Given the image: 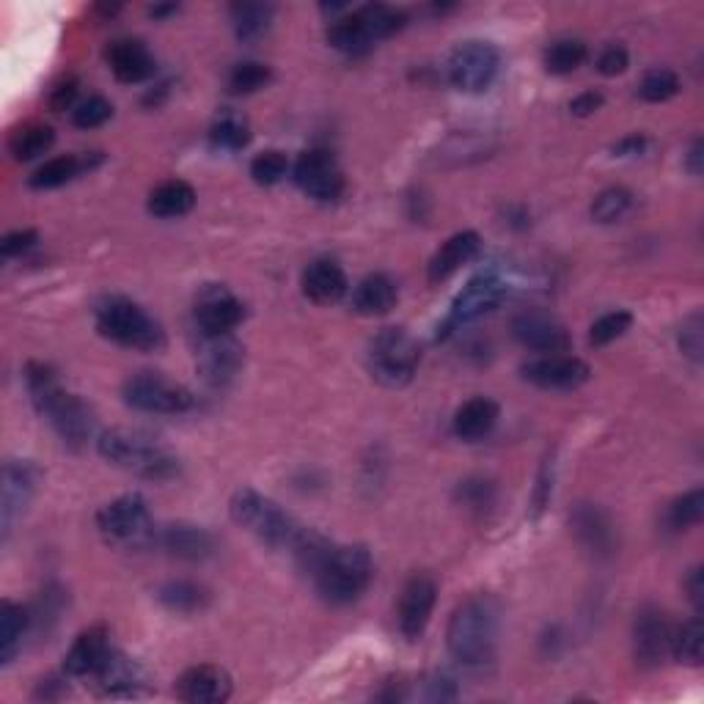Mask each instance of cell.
I'll return each mask as SVG.
<instances>
[{"label":"cell","mask_w":704,"mask_h":704,"mask_svg":"<svg viewBox=\"0 0 704 704\" xmlns=\"http://www.w3.org/2000/svg\"><path fill=\"white\" fill-rule=\"evenodd\" d=\"M479 248H482V239L477 232H460L449 237L429 259V282L438 284L455 276L462 265H468L479 254Z\"/></svg>","instance_id":"27"},{"label":"cell","mask_w":704,"mask_h":704,"mask_svg":"<svg viewBox=\"0 0 704 704\" xmlns=\"http://www.w3.org/2000/svg\"><path fill=\"white\" fill-rule=\"evenodd\" d=\"M672 625L661 609H641L633 625V655L641 669H657L672 652Z\"/></svg>","instance_id":"15"},{"label":"cell","mask_w":704,"mask_h":704,"mask_svg":"<svg viewBox=\"0 0 704 704\" xmlns=\"http://www.w3.org/2000/svg\"><path fill=\"white\" fill-rule=\"evenodd\" d=\"M427 700H429V702H449V700H457L455 680H449V677H435L432 683H429Z\"/></svg>","instance_id":"54"},{"label":"cell","mask_w":704,"mask_h":704,"mask_svg":"<svg viewBox=\"0 0 704 704\" xmlns=\"http://www.w3.org/2000/svg\"><path fill=\"white\" fill-rule=\"evenodd\" d=\"M449 655L466 672H488L498 652V603L490 594H473L462 600L446 631Z\"/></svg>","instance_id":"2"},{"label":"cell","mask_w":704,"mask_h":704,"mask_svg":"<svg viewBox=\"0 0 704 704\" xmlns=\"http://www.w3.org/2000/svg\"><path fill=\"white\" fill-rule=\"evenodd\" d=\"M111 116H113L111 102H108L105 96L94 94V96H89V100H83L74 105L72 124L80 130H94V127H102V124H105Z\"/></svg>","instance_id":"47"},{"label":"cell","mask_w":704,"mask_h":704,"mask_svg":"<svg viewBox=\"0 0 704 704\" xmlns=\"http://www.w3.org/2000/svg\"><path fill=\"white\" fill-rule=\"evenodd\" d=\"M53 143H55L53 127H48V124H25V127L11 133L9 152L14 154V160H20V163H31V160L42 157L44 152H50Z\"/></svg>","instance_id":"35"},{"label":"cell","mask_w":704,"mask_h":704,"mask_svg":"<svg viewBox=\"0 0 704 704\" xmlns=\"http://www.w3.org/2000/svg\"><path fill=\"white\" fill-rule=\"evenodd\" d=\"M25 386L37 414L55 429L64 446L80 449V446L89 443L91 435H94V410L78 394L67 391L53 366L37 364V360L28 364Z\"/></svg>","instance_id":"1"},{"label":"cell","mask_w":704,"mask_h":704,"mask_svg":"<svg viewBox=\"0 0 704 704\" xmlns=\"http://www.w3.org/2000/svg\"><path fill=\"white\" fill-rule=\"evenodd\" d=\"M586 61V44L581 39H557L545 50V70L551 74H570Z\"/></svg>","instance_id":"39"},{"label":"cell","mask_w":704,"mask_h":704,"mask_svg":"<svg viewBox=\"0 0 704 704\" xmlns=\"http://www.w3.org/2000/svg\"><path fill=\"white\" fill-rule=\"evenodd\" d=\"M457 496H460V501L466 503L468 509L484 512V509L493 507L496 490H493V484L484 482V479H466V482L460 484V490H457Z\"/></svg>","instance_id":"48"},{"label":"cell","mask_w":704,"mask_h":704,"mask_svg":"<svg viewBox=\"0 0 704 704\" xmlns=\"http://www.w3.org/2000/svg\"><path fill=\"white\" fill-rule=\"evenodd\" d=\"M295 182L317 202H336L345 193V174L330 152H303L295 163Z\"/></svg>","instance_id":"14"},{"label":"cell","mask_w":704,"mask_h":704,"mask_svg":"<svg viewBox=\"0 0 704 704\" xmlns=\"http://www.w3.org/2000/svg\"><path fill=\"white\" fill-rule=\"evenodd\" d=\"M520 371H523V377L531 386L545 388V391H572V388H581L592 375L581 358L562 353L529 360Z\"/></svg>","instance_id":"17"},{"label":"cell","mask_w":704,"mask_h":704,"mask_svg":"<svg viewBox=\"0 0 704 704\" xmlns=\"http://www.w3.org/2000/svg\"><path fill=\"white\" fill-rule=\"evenodd\" d=\"M503 295H507V286L493 273H482V276L471 278V282L462 286L460 295L455 297V303H451L449 317H446L443 328L438 330V339H446L460 325H468L493 312L498 303L503 300Z\"/></svg>","instance_id":"11"},{"label":"cell","mask_w":704,"mask_h":704,"mask_svg":"<svg viewBox=\"0 0 704 704\" xmlns=\"http://www.w3.org/2000/svg\"><path fill=\"white\" fill-rule=\"evenodd\" d=\"M633 196L625 187H609V191L600 193L592 204V217L598 223H616L628 215L631 210Z\"/></svg>","instance_id":"45"},{"label":"cell","mask_w":704,"mask_h":704,"mask_svg":"<svg viewBox=\"0 0 704 704\" xmlns=\"http://www.w3.org/2000/svg\"><path fill=\"white\" fill-rule=\"evenodd\" d=\"M111 635L105 628H89L74 639L70 652L64 655V672L74 680H89L102 666V661L111 655Z\"/></svg>","instance_id":"25"},{"label":"cell","mask_w":704,"mask_h":704,"mask_svg":"<svg viewBox=\"0 0 704 704\" xmlns=\"http://www.w3.org/2000/svg\"><path fill=\"white\" fill-rule=\"evenodd\" d=\"M89 685L100 696H108V700H133V696L143 694L146 677H143V669L139 663L130 661L119 650H111V655L89 677Z\"/></svg>","instance_id":"18"},{"label":"cell","mask_w":704,"mask_h":704,"mask_svg":"<svg viewBox=\"0 0 704 704\" xmlns=\"http://www.w3.org/2000/svg\"><path fill=\"white\" fill-rule=\"evenodd\" d=\"M37 232L33 228H20V232H11L6 234L3 243H0V254L6 256V259H11V256H20L25 254L28 248H33L37 245Z\"/></svg>","instance_id":"51"},{"label":"cell","mask_w":704,"mask_h":704,"mask_svg":"<svg viewBox=\"0 0 704 704\" xmlns=\"http://www.w3.org/2000/svg\"><path fill=\"white\" fill-rule=\"evenodd\" d=\"M672 655L685 666H700L704 655V625L702 616L685 622L677 633L672 635Z\"/></svg>","instance_id":"38"},{"label":"cell","mask_w":704,"mask_h":704,"mask_svg":"<svg viewBox=\"0 0 704 704\" xmlns=\"http://www.w3.org/2000/svg\"><path fill=\"white\" fill-rule=\"evenodd\" d=\"M397 300L399 289L394 278H388L386 273H371L353 292V308L364 314V317H382V314H388L397 306Z\"/></svg>","instance_id":"28"},{"label":"cell","mask_w":704,"mask_h":704,"mask_svg":"<svg viewBox=\"0 0 704 704\" xmlns=\"http://www.w3.org/2000/svg\"><path fill=\"white\" fill-rule=\"evenodd\" d=\"M210 141L215 143L217 149H228V152H237V149L248 146V141H251L248 122H245V119L239 116V113L223 111L221 116L215 119V124H212Z\"/></svg>","instance_id":"37"},{"label":"cell","mask_w":704,"mask_h":704,"mask_svg":"<svg viewBox=\"0 0 704 704\" xmlns=\"http://www.w3.org/2000/svg\"><path fill=\"white\" fill-rule=\"evenodd\" d=\"M273 9L271 3H234L232 6V25L239 42H259L273 25Z\"/></svg>","instance_id":"34"},{"label":"cell","mask_w":704,"mask_h":704,"mask_svg":"<svg viewBox=\"0 0 704 704\" xmlns=\"http://www.w3.org/2000/svg\"><path fill=\"white\" fill-rule=\"evenodd\" d=\"M628 50L620 48V44H611V48H605L603 53L598 55V72L605 74V78H616V74H622L628 70Z\"/></svg>","instance_id":"50"},{"label":"cell","mask_w":704,"mask_h":704,"mask_svg":"<svg viewBox=\"0 0 704 704\" xmlns=\"http://www.w3.org/2000/svg\"><path fill=\"white\" fill-rule=\"evenodd\" d=\"M91 169L89 157H78V154H61V157L48 160L42 169H37V174L31 176V187L37 191H50V187H61L67 182H72L80 171Z\"/></svg>","instance_id":"36"},{"label":"cell","mask_w":704,"mask_h":704,"mask_svg":"<svg viewBox=\"0 0 704 704\" xmlns=\"http://www.w3.org/2000/svg\"><path fill=\"white\" fill-rule=\"evenodd\" d=\"M633 325V314L631 312H609L592 325V334H589V341L594 347H605L611 341H616L620 336H625Z\"/></svg>","instance_id":"46"},{"label":"cell","mask_w":704,"mask_h":704,"mask_svg":"<svg viewBox=\"0 0 704 704\" xmlns=\"http://www.w3.org/2000/svg\"><path fill=\"white\" fill-rule=\"evenodd\" d=\"M644 149H646L644 135H628V139H622L620 143H616L614 154L616 157H635V154H641Z\"/></svg>","instance_id":"56"},{"label":"cell","mask_w":704,"mask_h":704,"mask_svg":"<svg viewBox=\"0 0 704 704\" xmlns=\"http://www.w3.org/2000/svg\"><path fill=\"white\" fill-rule=\"evenodd\" d=\"M105 61L111 67L113 78L124 85L143 83L157 70L154 55L139 39H116V42H111L105 50Z\"/></svg>","instance_id":"22"},{"label":"cell","mask_w":704,"mask_h":704,"mask_svg":"<svg viewBox=\"0 0 704 704\" xmlns=\"http://www.w3.org/2000/svg\"><path fill=\"white\" fill-rule=\"evenodd\" d=\"M157 548L182 562H204L215 553V537L202 526L171 523L157 531Z\"/></svg>","instance_id":"23"},{"label":"cell","mask_w":704,"mask_h":704,"mask_svg":"<svg viewBox=\"0 0 704 704\" xmlns=\"http://www.w3.org/2000/svg\"><path fill=\"white\" fill-rule=\"evenodd\" d=\"M702 328H704V319H702V312H694L688 319L683 323V328H680V347H683V353L688 355L694 364H700L702 360Z\"/></svg>","instance_id":"49"},{"label":"cell","mask_w":704,"mask_h":704,"mask_svg":"<svg viewBox=\"0 0 704 704\" xmlns=\"http://www.w3.org/2000/svg\"><path fill=\"white\" fill-rule=\"evenodd\" d=\"M94 323L105 339L141 353H160L165 330L146 308L122 295H105L94 303Z\"/></svg>","instance_id":"5"},{"label":"cell","mask_w":704,"mask_h":704,"mask_svg":"<svg viewBox=\"0 0 704 704\" xmlns=\"http://www.w3.org/2000/svg\"><path fill=\"white\" fill-rule=\"evenodd\" d=\"M639 94L641 100L652 102V105H657V102H669L672 96L680 94V74L669 70V67H655V70L644 74V80H641L639 85Z\"/></svg>","instance_id":"40"},{"label":"cell","mask_w":704,"mask_h":704,"mask_svg":"<svg viewBox=\"0 0 704 704\" xmlns=\"http://www.w3.org/2000/svg\"><path fill=\"white\" fill-rule=\"evenodd\" d=\"M685 589H688V600L694 603L696 611L704 609V578H702V567H694L685 581Z\"/></svg>","instance_id":"55"},{"label":"cell","mask_w":704,"mask_h":704,"mask_svg":"<svg viewBox=\"0 0 704 704\" xmlns=\"http://www.w3.org/2000/svg\"><path fill=\"white\" fill-rule=\"evenodd\" d=\"M347 289L350 284H347L345 271L334 259L312 262L303 273V295L317 306H334L347 295Z\"/></svg>","instance_id":"26"},{"label":"cell","mask_w":704,"mask_h":704,"mask_svg":"<svg viewBox=\"0 0 704 704\" xmlns=\"http://www.w3.org/2000/svg\"><path fill=\"white\" fill-rule=\"evenodd\" d=\"M39 482H42V471L31 460H9L3 466V501H0V529H3V537L14 531L25 509L31 507Z\"/></svg>","instance_id":"12"},{"label":"cell","mask_w":704,"mask_h":704,"mask_svg":"<svg viewBox=\"0 0 704 704\" xmlns=\"http://www.w3.org/2000/svg\"><path fill=\"white\" fill-rule=\"evenodd\" d=\"M498 405L488 397H473L455 414V435L462 440H479L493 432L498 424Z\"/></svg>","instance_id":"29"},{"label":"cell","mask_w":704,"mask_h":704,"mask_svg":"<svg viewBox=\"0 0 704 704\" xmlns=\"http://www.w3.org/2000/svg\"><path fill=\"white\" fill-rule=\"evenodd\" d=\"M328 42L334 44L336 50H341V53L358 55V53H366V50L375 44V39H371L369 25H366L364 14H360V9H358V11L341 17V20H336L334 25H330Z\"/></svg>","instance_id":"32"},{"label":"cell","mask_w":704,"mask_h":704,"mask_svg":"<svg viewBox=\"0 0 704 704\" xmlns=\"http://www.w3.org/2000/svg\"><path fill=\"white\" fill-rule=\"evenodd\" d=\"M33 616L28 614V609L22 605L11 603V600H3L0 605V663H11V657L17 655L22 644V635L31 628Z\"/></svg>","instance_id":"33"},{"label":"cell","mask_w":704,"mask_h":704,"mask_svg":"<svg viewBox=\"0 0 704 704\" xmlns=\"http://www.w3.org/2000/svg\"><path fill=\"white\" fill-rule=\"evenodd\" d=\"M306 572L328 603L347 605L369 589L371 575H375V562H371V553L366 548L328 542V548L319 553L317 562L308 567Z\"/></svg>","instance_id":"4"},{"label":"cell","mask_w":704,"mask_h":704,"mask_svg":"<svg viewBox=\"0 0 704 704\" xmlns=\"http://www.w3.org/2000/svg\"><path fill=\"white\" fill-rule=\"evenodd\" d=\"M435 603H438V583L429 575H414L402 589L399 598V631L408 641H419L432 620Z\"/></svg>","instance_id":"19"},{"label":"cell","mask_w":704,"mask_h":704,"mask_svg":"<svg viewBox=\"0 0 704 704\" xmlns=\"http://www.w3.org/2000/svg\"><path fill=\"white\" fill-rule=\"evenodd\" d=\"M702 157H704L702 139H696L694 143H691L688 160H685V165H688V171H691V174H694V176H702Z\"/></svg>","instance_id":"57"},{"label":"cell","mask_w":704,"mask_h":704,"mask_svg":"<svg viewBox=\"0 0 704 704\" xmlns=\"http://www.w3.org/2000/svg\"><path fill=\"white\" fill-rule=\"evenodd\" d=\"M96 529L111 545L124 551H143V548L157 545L160 526L154 523L149 503L141 496L130 493L105 503L96 512Z\"/></svg>","instance_id":"7"},{"label":"cell","mask_w":704,"mask_h":704,"mask_svg":"<svg viewBox=\"0 0 704 704\" xmlns=\"http://www.w3.org/2000/svg\"><path fill=\"white\" fill-rule=\"evenodd\" d=\"M245 319V306L226 286H207L196 303V325L202 336L232 334Z\"/></svg>","instance_id":"20"},{"label":"cell","mask_w":704,"mask_h":704,"mask_svg":"<svg viewBox=\"0 0 704 704\" xmlns=\"http://www.w3.org/2000/svg\"><path fill=\"white\" fill-rule=\"evenodd\" d=\"M501 67V55L490 42H462L457 44L455 53L449 55V80L455 89L468 91V94H479V91L490 89Z\"/></svg>","instance_id":"10"},{"label":"cell","mask_w":704,"mask_h":704,"mask_svg":"<svg viewBox=\"0 0 704 704\" xmlns=\"http://www.w3.org/2000/svg\"><path fill=\"white\" fill-rule=\"evenodd\" d=\"M176 696L187 704H223L232 696V677L221 666L202 663L182 674Z\"/></svg>","instance_id":"21"},{"label":"cell","mask_w":704,"mask_h":704,"mask_svg":"<svg viewBox=\"0 0 704 704\" xmlns=\"http://www.w3.org/2000/svg\"><path fill=\"white\" fill-rule=\"evenodd\" d=\"M245 364V347L232 334L202 336L198 345V375L210 388H226L237 380Z\"/></svg>","instance_id":"13"},{"label":"cell","mask_w":704,"mask_h":704,"mask_svg":"<svg viewBox=\"0 0 704 704\" xmlns=\"http://www.w3.org/2000/svg\"><path fill=\"white\" fill-rule=\"evenodd\" d=\"M271 80V67L259 64V61H245V64H237L228 74V91L232 94H254V91L265 89Z\"/></svg>","instance_id":"43"},{"label":"cell","mask_w":704,"mask_h":704,"mask_svg":"<svg viewBox=\"0 0 704 704\" xmlns=\"http://www.w3.org/2000/svg\"><path fill=\"white\" fill-rule=\"evenodd\" d=\"M96 446L111 466L149 479V482H171L174 477H180V460L157 438L141 432V429H108L96 440Z\"/></svg>","instance_id":"3"},{"label":"cell","mask_w":704,"mask_h":704,"mask_svg":"<svg viewBox=\"0 0 704 704\" xmlns=\"http://www.w3.org/2000/svg\"><path fill=\"white\" fill-rule=\"evenodd\" d=\"M702 518H704V490L702 488L680 496L677 501L672 503V509H669V526H672L674 531L694 529V526L702 523Z\"/></svg>","instance_id":"42"},{"label":"cell","mask_w":704,"mask_h":704,"mask_svg":"<svg viewBox=\"0 0 704 704\" xmlns=\"http://www.w3.org/2000/svg\"><path fill=\"white\" fill-rule=\"evenodd\" d=\"M228 512H232L234 523L243 526L248 534H254L256 540L276 548V551L292 553V548L297 545L300 534L306 531V526L297 523L273 498L256 493L251 488H243L234 493L232 503H228Z\"/></svg>","instance_id":"6"},{"label":"cell","mask_w":704,"mask_h":704,"mask_svg":"<svg viewBox=\"0 0 704 704\" xmlns=\"http://www.w3.org/2000/svg\"><path fill=\"white\" fill-rule=\"evenodd\" d=\"M570 523L586 551L598 553V557H611L614 553L616 531L603 509L594 507V503H578L575 512L570 514Z\"/></svg>","instance_id":"24"},{"label":"cell","mask_w":704,"mask_h":704,"mask_svg":"<svg viewBox=\"0 0 704 704\" xmlns=\"http://www.w3.org/2000/svg\"><path fill=\"white\" fill-rule=\"evenodd\" d=\"M421 347L405 328H382L369 347V369L388 388L408 386L419 369Z\"/></svg>","instance_id":"8"},{"label":"cell","mask_w":704,"mask_h":704,"mask_svg":"<svg viewBox=\"0 0 704 704\" xmlns=\"http://www.w3.org/2000/svg\"><path fill=\"white\" fill-rule=\"evenodd\" d=\"M124 402L141 414L154 416H180L193 410L196 397L191 388L157 375V371H139L124 382Z\"/></svg>","instance_id":"9"},{"label":"cell","mask_w":704,"mask_h":704,"mask_svg":"<svg viewBox=\"0 0 704 704\" xmlns=\"http://www.w3.org/2000/svg\"><path fill=\"white\" fill-rule=\"evenodd\" d=\"M196 207V191L185 180H169L149 196V212L157 217H182Z\"/></svg>","instance_id":"30"},{"label":"cell","mask_w":704,"mask_h":704,"mask_svg":"<svg viewBox=\"0 0 704 704\" xmlns=\"http://www.w3.org/2000/svg\"><path fill=\"white\" fill-rule=\"evenodd\" d=\"M360 14H364V20H366V25H369L371 39H375V42H380V39H388V37H394L397 31H402L405 20H408V17H405L399 9H391V6H382V3L364 6V9H360Z\"/></svg>","instance_id":"41"},{"label":"cell","mask_w":704,"mask_h":704,"mask_svg":"<svg viewBox=\"0 0 704 704\" xmlns=\"http://www.w3.org/2000/svg\"><path fill=\"white\" fill-rule=\"evenodd\" d=\"M157 600L174 614H198L210 605V592L196 581H169L157 589Z\"/></svg>","instance_id":"31"},{"label":"cell","mask_w":704,"mask_h":704,"mask_svg":"<svg viewBox=\"0 0 704 704\" xmlns=\"http://www.w3.org/2000/svg\"><path fill=\"white\" fill-rule=\"evenodd\" d=\"M286 171H289V160H286V154L278 152V149H267V152L256 154V157L251 160V176H254L256 185H278L286 176Z\"/></svg>","instance_id":"44"},{"label":"cell","mask_w":704,"mask_h":704,"mask_svg":"<svg viewBox=\"0 0 704 704\" xmlns=\"http://www.w3.org/2000/svg\"><path fill=\"white\" fill-rule=\"evenodd\" d=\"M512 336L534 353L559 355L570 350V334H567L564 325L553 314L537 312V308L514 314Z\"/></svg>","instance_id":"16"},{"label":"cell","mask_w":704,"mask_h":704,"mask_svg":"<svg viewBox=\"0 0 704 704\" xmlns=\"http://www.w3.org/2000/svg\"><path fill=\"white\" fill-rule=\"evenodd\" d=\"M600 108H603V94H598V91H583L581 96H575V100L570 102V111L581 119L592 116Z\"/></svg>","instance_id":"53"},{"label":"cell","mask_w":704,"mask_h":704,"mask_svg":"<svg viewBox=\"0 0 704 704\" xmlns=\"http://www.w3.org/2000/svg\"><path fill=\"white\" fill-rule=\"evenodd\" d=\"M74 100H78V80H67V83L55 85L50 94V108L53 111H74Z\"/></svg>","instance_id":"52"}]
</instances>
